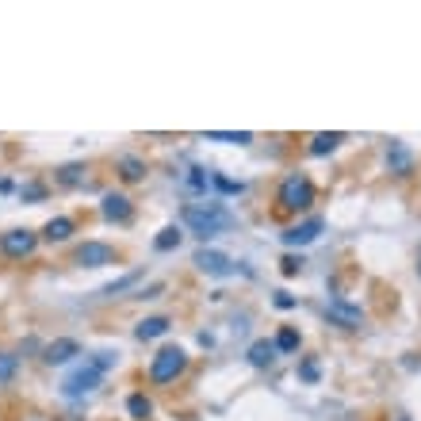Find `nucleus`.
<instances>
[{
  "label": "nucleus",
  "instance_id": "2",
  "mask_svg": "<svg viewBox=\"0 0 421 421\" xmlns=\"http://www.w3.org/2000/svg\"><path fill=\"white\" fill-rule=\"evenodd\" d=\"M111 360H115L111 353H96L92 360H84L77 372H69V375H66V383H62V395H66V398L92 395V391L100 387V380H104V372L111 368Z\"/></svg>",
  "mask_w": 421,
  "mask_h": 421
},
{
  "label": "nucleus",
  "instance_id": "20",
  "mask_svg": "<svg viewBox=\"0 0 421 421\" xmlns=\"http://www.w3.org/2000/svg\"><path fill=\"white\" fill-rule=\"evenodd\" d=\"M153 245L161 249V253H169V249H176V245H180V230H176V226H165V230H161V234H157V238H153Z\"/></svg>",
  "mask_w": 421,
  "mask_h": 421
},
{
  "label": "nucleus",
  "instance_id": "15",
  "mask_svg": "<svg viewBox=\"0 0 421 421\" xmlns=\"http://www.w3.org/2000/svg\"><path fill=\"white\" fill-rule=\"evenodd\" d=\"M69 234H73V218L58 215V218H50V223H46V230H42V238H46V241H66Z\"/></svg>",
  "mask_w": 421,
  "mask_h": 421
},
{
  "label": "nucleus",
  "instance_id": "30",
  "mask_svg": "<svg viewBox=\"0 0 421 421\" xmlns=\"http://www.w3.org/2000/svg\"><path fill=\"white\" fill-rule=\"evenodd\" d=\"M418 272H421V261H418Z\"/></svg>",
  "mask_w": 421,
  "mask_h": 421
},
{
  "label": "nucleus",
  "instance_id": "18",
  "mask_svg": "<svg viewBox=\"0 0 421 421\" xmlns=\"http://www.w3.org/2000/svg\"><path fill=\"white\" fill-rule=\"evenodd\" d=\"M337 142H341V134H314L306 149H310V157H322V153H333Z\"/></svg>",
  "mask_w": 421,
  "mask_h": 421
},
{
  "label": "nucleus",
  "instance_id": "21",
  "mask_svg": "<svg viewBox=\"0 0 421 421\" xmlns=\"http://www.w3.org/2000/svg\"><path fill=\"white\" fill-rule=\"evenodd\" d=\"M276 348H280V353H295L299 348V333L291 330V326H283V330L276 333Z\"/></svg>",
  "mask_w": 421,
  "mask_h": 421
},
{
  "label": "nucleus",
  "instance_id": "17",
  "mask_svg": "<svg viewBox=\"0 0 421 421\" xmlns=\"http://www.w3.org/2000/svg\"><path fill=\"white\" fill-rule=\"evenodd\" d=\"M203 138L207 142H226V146H245V142H253V134L249 131H207Z\"/></svg>",
  "mask_w": 421,
  "mask_h": 421
},
{
  "label": "nucleus",
  "instance_id": "27",
  "mask_svg": "<svg viewBox=\"0 0 421 421\" xmlns=\"http://www.w3.org/2000/svg\"><path fill=\"white\" fill-rule=\"evenodd\" d=\"M280 265H283V276H295L299 272V261H295V256H283Z\"/></svg>",
  "mask_w": 421,
  "mask_h": 421
},
{
  "label": "nucleus",
  "instance_id": "6",
  "mask_svg": "<svg viewBox=\"0 0 421 421\" xmlns=\"http://www.w3.org/2000/svg\"><path fill=\"white\" fill-rule=\"evenodd\" d=\"M326 314H330L337 326H345V330H360V326H364V310H360V306H353L348 299H341V295H333L330 303H326Z\"/></svg>",
  "mask_w": 421,
  "mask_h": 421
},
{
  "label": "nucleus",
  "instance_id": "5",
  "mask_svg": "<svg viewBox=\"0 0 421 421\" xmlns=\"http://www.w3.org/2000/svg\"><path fill=\"white\" fill-rule=\"evenodd\" d=\"M35 245H39V234H31V230H8V234H0V253L8 256V261H24V256H31Z\"/></svg>",
  "mask_w": 421,
  "mask_h": 421
},
{
  "label": "nucleus",
  "instance_id": "22",
  "mask_svg": "<svg viewBox=\"0 0 421 421\" xmlns=\"http://www.w3.org/2000/svg\"><path fill=\"white\" fill-rule=\"evenodd\" d=\"M84 180V165H66L58 169V184H66V188H73V184Z\"/></svg>",
  "mask_w": 421,
  "mask_h": 421
},
{
  "label": "nucleus",
  "instance_id": "26",
  "mask_svg": "<svg viewBox=\"0 0 421 421\" xmlns=\"http://www.w3.org/2000/svg\"><path fill=\"white\" fill-rule=\"evenodd\" d=\"M211 180L218 184L223 191H241V184H234V180H226V176H211Z\"/></svg>",
  "mask_w": 421,
  "mask_h": 421
},
{
  "label": "nucleus",
  "instance_id": "13",
  "mask_svg": "<svg viewBox=\"0 0 421 421\" xmlns=\"http://www.w3.org/2000/svg\"><path fill=\"white\" fill-rule=\"evenodd\" d=\"M276 353H280V348H276V341H253V345H249V364H253V368H268V364L276 360Z\"/></svg>",
  "mask_w": 421,
  "mask_h": 421
},
{
  "label": "nucleus",
  "instance_id": "8",
  "mask_svg": "<svg viewBox=\"0 0 421 421\" xmlns=\"http://www.w3.org/2000/svg\"><path fill=\"white\" fill-rule=\"evenodd\" d=\"M115 261V249L104 245V241H84L81 249H77V265L81 268H104Z\"/></svg>",
  "mask_w": 421,
  "mask_h": 421
},
{
  "label": "nucleus",
  "instance_id": "28",
  "mask_svg": "<svg viewBox=\"0 0 421 421\" xmlns=\"http://www.w3.org/2000/svg\"><path fill=\"white\" fill-rule=\"evenodd\" d=\"M276 306H280V310H288V306H295V299H291L288 291H276Z\"/></svg>",
  "mask_w": 421,
  "mask_h": 421
},
{
  "label": "nucleus",
  "instance_id": "7",
  "mask_svg": "<svg viewBox=\"0 0 421 421\" xmlns=\"http://www.w3.org/2000/svg\"><path fill=\"white\" fill-rule=\"evenodd\" d=\"M100 215L108 218V223H131L134 218V203L123 196V191H108V196L100 199Z\"/></svg>",
  "mask_w": 421,
  "mask_h": 421
},
{
  "label": "nucleus",
  "instance_id": "4",
  "mask_svg": "<svg viewBox=\"0 0 421 421\" xmlns=\"http://www.w3.org/2000/svg\"><path fill=\"white\" fill-rule=\"evenodd\" d=\"M184 368H188V353L180 345H165L149 360V383H173L176 375H184Z\"/></svg>",
  "mask_w": 421,
  "mask_h": 421
},
{
  "label": "nucleus",
  "instance_id": "19",
  "mask_svg": "<svg viewBox=\"0 0 421 421\" xmlns=\"http://www.w3.org/2000/svg\"><path fill=\"white\" fill-rule=\"evenodd\" d=\"M127 410H131L134 421H146L149 413H153V402H149L146 395H131V398H127Z\"/></svg>",
  "mask_w": 421,
  "mask_h": 421
},
{
  "label": "nucleus",
  "instance_id": "16",
  "mask_svg": "<svg viewBox=\"0 0 421 421\" xmlns=\"http://www.w3.org/2000/svg\"><path fill=\"white\" fill-rule=\"evenodd\" d=\"M119 176H123V180H142V176H146V161H142V157H119Z\"/></svg>",
  "mask_w": 421,
  "mask_h": 421
},
{
  "label": "nucleus",
  "instance_id": "24",
  "mask_svg": "<svg viewBox=\"0 0 421 421\" xmlns=\"http://www.w3.org/2000/svg\"><path fill=\"white\" fill-rule=\"evenodd\" d=\"M138 280H142V272H131V276H123V280L108 283V288H104V295H119V291H127L131 283H138Z\"/></svg>",
  "mask_w": 421,
  "mask_h": 421
},
{
  "label": "nucleus",
  "instance_id": "3",
  "mask_svg": "<svg viewBox=\"0 0 421 421\" xmlns=\"http://www.w3.org/2000/svg\"><path fill=\"white\" fill-rule=\"evenodd\" d=\"M276 203H280V211H310L314 207V184L306 180L303 173L283 176L280 191H276Z\"/></svg>",
  "mask_w": 421,
  "mask_h": 421
},
{
  "label": "nucleus",
  "instance_id": "11",
  "mask_svg": "<svg viewBox=\"0 0 421 421\" xmlns=\"http://www.w3.org/2000/svg\"><path fill=\"white\" fill-rule=\"evenodd\" d=\"M318 234H322V218H306L303 226H291V230H283V245H310Z\"/></svg>",
  "mask_w": 421,
  "mask_h": 421
},
{
  "label": "nucleus",
  "instance_id": "9",
  "mask_svg": "<svg viewBox=\"0 0 421 421\" xmlns=\"http://www.w3.org/2000/svg\"><path fill=\"white\" fill-rule=\"evenodd\" d=\"M196 265H199V272H207V276H234V272H238L234 261L226 253H218V249H199Z\"/></svg>",
  "mask_w": 421,
  "mask_h": 421
},
{
  "label": "nucleus",
  "instance_id": "29",
  "mask_svg": "<svg viewBox=\"0 0 421 421\" xmlns=\"http://www.w3.org/2000/svg\"><path fill=\"white\" fill-rule=\"evenodd\" d=\"M42 196V184H27L24 188V199H39Z\"/></svg>",
  "mask_w": 421,
  "mask_h": 421
},
{
  "label": "nucleus",
  "instance_id": "1",
  "mask_svg": "<svg viewBox=\"0 0 421 421\" xmlns=\"http://www.w3.org/2000/svg\"><path fill=\"white\" fill-rule=\"evenodd\" d=\"M184 226H188L196 238H215V234H223L226 226H230V211H226L223 203H188L180 211Z\"/></svg>",
  "mask_w": 421,
  "mask_h": 421
},
{
  "label": "nucleus",
  "instance_id": "23",
  "mask_svg": "<svg viewBox=\"0 0 421 421\" xmlns=\"http://www.w3.org/2000/svg\"><path fill=\"white\" fill-rule=\"evenodd\" d=\"M16 356H12V353H0V383H8L12 380V375H16Z\"/></svg>",
  "mask_w": 421,
  "mask_h": 421
},
{
  "label": "nucleus",
  "instance_id": "25",
  "mask_svg": "<svg viewBox=\"0 0 421 421\" xmlns=\"http://www.w3.org/2000/svg\"><path fill=\"white\" fill-rule=\"evenodd\" d=\"M207 180H211V176H207L203 169H191L188 173V188L191 191H207Z\"/></svg>",
  "mask_w": 421,
  "mask_h": 421
},
{
  "label": "nucleus",
  "instance_id": "14",
  "mask_svg": "<svg viewBox=\"0 0 421 421\" xmlns=\"http://www.w3.org/2000/svg\"><path fill=\"white\" fill-rule=\"evenodd\" d=\"M169 326H173V322H169L165 314H157V318H146V322H138V330H134V337H138V341L165 337V333H169Z\"/></svg>",
  "mask_w": 421,
  "mask_h": 421
},
{
  "label": "nucleus",
  "instance_id": "10",
  "mask_svg": "<svg viewBox=\"0 0 421 421\" xmlns=\"http://www.w3.org/2000/svg\"><path fill=\"white\" fill-rule=\"evenodd\" d=\"M73 356H81V345H77L73 337H58V341H50V345L42 348V360L46 364H69Z\"/></svg>",
  "mask_w": 421,
  "mask_h": 421
},
{
  "label": "nucleus",
  "instance_id": "12",
  "mask_svg": "<svg viewBox=\"0 0 421 421\" xmlns=\"http://www.w3.org/2000/svg\"><path fill=\"white\" fill-rule=\"evenodd\" d=\"M387 165H391V173H398V176H406L413 169V157H410V149L402 146V142H391V149H387Z\"/></svg>",
  "mask_w": 421,
  "mask_h": 421
}]
</instances>
